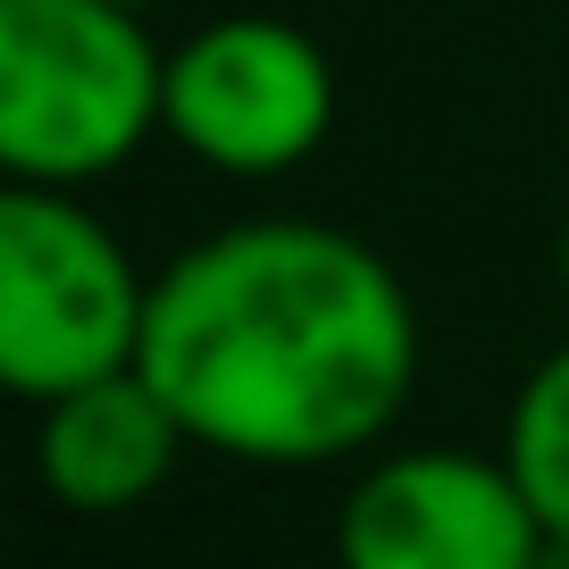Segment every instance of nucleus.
I'll list each match as a JSON object with an SVG mask.
<instances>
[{"mask_svg":"<svg viewBox=\"0 0 569 569\" xmlns=\"http://www.w3.org/2000/svg\"><path fill=\"white\" fill-rule=\"evenodd\" d=\"M134 369L201 452L251 469L352 461L419 386V310L360 234L243 218L151 277Z\"/></svg>","mask_w":569,"mask_h":569,"instance_id":"nucleus-1","label":"nucleus"},{"mask_svg":"<svg viewBox=\"0 0 569 569\" xmlns=\"http://www.w3.org/2000/svg\"><path fill=\"white\" fill-rule=\"evenodd\" d=\"M160 68L126 0H0V177H118L160 134Z\"/></svg>","mask_w":569,"mask_h":569,"instance_id":"nucleus-2","label":"nucleus"},{"mask_svg":"<svg viewBox=\"0 0 569 569\" xmlns=\"http://www.w3.org/2000/svg\"><path fill=\"white\" fill-rule=\"evenodd\" d=\"M151 277L68 184L0 177V393L59 402L126 369Z\"/></svg>","mask_w":569,"mask_h":569,"instance_id":"nucleus-3","label":"nucleus"},{"mask_svg":"<svg viewBox=\"0 0 569 569\" xmlns=\"http://www.w3.org/2000/svg\"><path fill=\"white\" fill-rule=\"evenodd\" d=\"M336 126V68L284 18H210L160 68V134L218 177H284Z\"/></svg>","mask_w":569,"mask_h":569,"instance_id":"nucleus-4","label":"nucleus"},{"mask_svg":"<svg viewBox=\"0 0 569 569\" xmlns=\"http://www.w3.org/2000/svg\"><path fill=\"white\" fill-rule=\"evenodd\" d=\"M528 486L511 461L452 445L377 452L352 478L336 511V561L343 569H536L545 552Z\"/></svg>","mask_w":569,"mask_h":569,"instance_id":"nucleus-5","label":"nucleus"},{"mask_svg":"<svg viewBox=\"0 0 569 569\" xmlns=\"http://www.w3.org/2000/svg\"><path fill=\"white\" fill-rule=\"evenodd\" d=\"M184 419L168 410V393L126 360V369L92 377V386L42 402V427H34V478L59 511H84V519H109V511H142L184 461Z\"/></svg>","mask_w":569,"mask_h":569,"instance_id":"nucleus-6","label":"nucleus"},{"mask_svg":"<svg viewBox=\"0 0 569 569\" xmlns=\"http://www.w3.org/2000/svg\"><path fill=\"white\" fill-rule=\"evenodd\" d=\"M502 461L528 486L536 519L552 536H569V343L545 352L528 369V386L511 393V419H502Z\"/></svg>","mask_w":569,"mask_h":569,"instance_id":"nucleus-7","label":"nucleus"},{"mask_svg":"<svg viewBox=\"0 0 569 569\" xmlns=\"http://www.w3.org/2000/svg\"><path fill=\"white\" fill-rule=\"evenodd\" d=\"M536 569H569V536H545V552H536Z\"/></svg>","mask_w":569,"mask_h":569,"instance_id":"nucleus-8","label":"nucleus"},{"mask_svg":"<svg viewBox=\"0 0 569 569\" xmlns=\"http://www.w3.org/2000/svg\"><path fill=\"white\" fill-rule=\"evenodd\" d=\"M552 268H561V293H569V218H561V243H552Z\"/></svg>","mask_w":569,"mask_h":569,"instance_id":"nucleus-9","label":"nucleus"},{"mask_svg":"<svg viewBox=\"0 0 569 569\" xmlns=\"http://www.w3.org/2000/svg\"><path fill=\"white\" fill-rule=\"evenodd\" d=\"M126 9H151V0H126Z\"/></svg>","mask_w":569,"mask_h":569,"instance_id":"nucleus-10","label":"nucleus"}]
</instances>
